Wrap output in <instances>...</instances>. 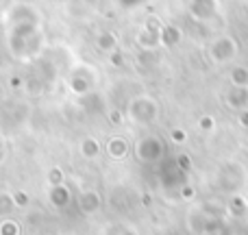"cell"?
Instances as JSON below:
<instances>
[{
	"instance_id": "cell-23",
	"label": "cell",
	"mask_w": 248,
	"mask_h": 235,
	"mask_svg": "<svg viewBox=\"0 0 248 235\" xmlns=\"http://www.w3.org/2000/svg\"><path fill=\"white\" fill-rule=\"evenodd\" d=\"M187 159H189L187 155H179V157H176V163H181V166L187 170V168H189V161H187Z\"/></svg>"
},
{
	"instance_id": "cell-24",
	"label": "cell",
	"mask_w": 248,
	"mask_h": 235,
	"mask_svg": "<svg viewBox=\"0 0 248 235\" xmlns=\"http://www.w3.org/2000/svg\"><path fill=\"white\" fill-rule=\"evenodd\" d=\"M240 124H242V126H248V109L240 111Z\"/></svg>"
},
{
	"instance_id": "cell-8",
	"label": "cell",
	"mask_w": 248,
	"mask_h": 235,
	"mask_svg": "<svg viewBox=\"0 0 248 235\" xmlns=\"http://www.w3.org/2000/svg\"><path fill=\"white\" fill-rule=\"evenodd\" d=\"M105 153H107L113 161H122V159L128 155V141L120 135L109 137L107 144H105Z\"/></svg>"
},
{
	"instance_id": "cell-19",
	"label": "cell",
	"mask_w": 248,
	"mask_h": 235,
	"mask_svg": "<svg viewBox=\"0 0 248 235\" xmlns=\"http://www.w3.org/2000/svg\"><path fill=\"white\" fill-rule=\"evenodd\" d=\"M13 201H16V207H20V209H24V207H29L31 198L26 192H13Z\"/></svg>"
},
{
	"instance_id": "cell-1",
	"label": "cell",
	"mask_w": 248,
	"mask_h": 235,
	"mask_svg": "<svg viewBox=\"0 0 248 235\" xmlns=\"http://www.w3.org/2000/svg\"><path fill=\"white\" fill-rule=\"evenodd\" d=\"M126 116L131 122L140 124V126H148L159 118V105L150 96H137V98H133L128 103Z\"/></svg>"
},
{
	"instance_id": "cell-5",
	"label": "cell",
	"mask_w": 248,
	"mask_h": 235,
	"mask_svg": "<svg viewBox=\"0 0 248 235\" xmlns=\"http://www.w3.org/2000/svg\"><path fill=\"white\" fill-rule=\"evenodd\" d=\"M224 105L235 111L248 109V85H231V90L224 94Z\"/></svg>"
},
{
	"instance_id": "cell-20",
	"label": "cell",
	"mask_w": 248,
	"mask_h": 235,
	"mask_svg": "<svg viewBox=\"0 0 248 235\" xmlns=\"http://www.w3.org/2000/svg\"><path fill=\"white\" fill-rule=\"evenodd\" d=\"M170 137H172V141H174V144H185V140H187V133H185L183 128H172Z\"/></svg>"
},
{
	"instance_id": "cell-9",
	"label": "cell",
	"mask_w": 248,
	"mask_h": 235,
	"mask_svg": "<svg viewBox=\"0 0 248 235\" xmlns=\"http://www.w3.org/2000/svg\"><path fill=\"white\" fill-rule=\"evenodd\" d=\"M78 150H81L83 159H96L100 153H103V146H100V141L96 140V137H83Z\"/></svg>"
},
{
	"instance_id": "cell-4",
	"label": "cell",
	"mask_w": 248,
	"mask_h": 235,
	"mask_svg": "<svg viewBox=\"0 0 248 235\" xmlns=\"http://www.w3.org/2000/svg\"><path fill=\"white\" fill-rule=\"evenodd\" d=\"M218 9H220L218 0H192L187 11H189V16H192L194 20L207 22V20H211V17L218 13Z\"/></svg>"
},
{
	"instance_id": "cell-15",
	"label": "cell",
	"mask_w": 248,
	"mask_h": 235,
	"mask_svg": "<svg viewBox=\"0 0 248 235\" xmlns=\"http://www.w3.org/2000/svg\"><path fill=\"white\" fill-rule=\"evenodd\" d=\"M70 90L78 96L87 94V92H90V81H85V78H81V77H72L70 78Z\"/></svg>"
},
{
	"instance_id": "cell-6",
	"label": "cell",
	"mask_w": 248,
	"mask_h": 235,
	"mask_svg": "<svg viewBox=\"0 0 248 235\" xmlns=\"http://www.w3.org/2000/svg\"><path fill=\"white\" fill-rule=\"evenodd\" d=\"M137 44H140L141 48H146V50H155L157 46H161V24L155 26L148 22V24L141 29Z\"/></svg>"
},
{
	"instance_id": "cell-7",
	"label": "cell",
	"mask_w": 248,
	"mask_h": 235,
	"mask_svg": "<svg viewBox=\"0 0 248 235\" xmlns=\"http://www.w3.org/2000/svg\"><path fill=\"white\" fill-rule=\"evenodd\" d=\"M100 207H103V198H100V194L96 192V189H85V192L78 196V209H81L83 214L92 216V214H96Z\"/></svg>"
},
{
	"instance_id": "cell-21",
	"label": "cell",
	"mask_w": 248,
	"mask_h": 235,
	"mask_svg": "<svg viewBox=\"0 0 248 235\" xmlns=\"http://www.w3.org/2000/svg\"><path fill=\"white\" fill-rule=\"evenodd\" d=\"M109 120H111L113 124H120L122 120H124V113L118 111V109H113V111H109Z\"/></svg>"
},
{
	"instance_id": "cell-2",
	"label": "cell",
	"mask_w": 248,
	"mask_h": 235,
	"mask_svg": "<svg viewBox=\"0 0 248 235\" xmlns=\"http://www.w3.org/2000/svg\"><path fill=\"white\" fill-rule=\"evenodd\" d=\"M207 52H209V59L214 61V63L222 65V63H229V61L235 59L237 52H240V44H237L235 37H231V35H218V37L209 44V50Z\"/></svg>"
},
{
	"instance_id": "cell-16",
	"label": "cell",
	"mask_w": 248,
	"mask_h": 235,
	"mask_svg": "<svg viewBox=\"0 0 248 235\" xmlns=\"http://www.w3.org/2000/svg\"><path fill=\"white\" fill-rule=\"evenodd\" d=\"M0 235H20V224L11 218L0 220Z\"/></svg>"
},
{
	"instance_id": "cell-10",
	"label": "cell",
	"mask_w": 248,
	"mask_h": 235,
	"mask_svg": "<svg viewBox=\"0 0 248 235\" xmlns=\"http://www.w3.org/2000/svg\"><path fill=\"white\" fill-rule=\"evenodd\" d=\"M70 189L63 185H55V188H50V203L52 207H57V209H63V207H68L70 203Z\"/></svg>"
},
{
	"instance_id": "cell-18",
	"label": "cell",
	"mask_w": 248,
	"mask_h": 235,
	"mask_svg": "<svg viewBox=\"0 0 248 235\" xmlns=\"http://www.w3.org/2000/svg\"><path fill=\"white\" fill-rule=\"evenodd\" d=\"M198 128H201L202 133H214L216 131L214 116H201V118H198Z\"/></svg>"
},
{
	"instance_id": "cell-11",
	"label": "cell",
	"mask_w": 248,
	"mask_h": 235,
	"mask_svg": "<svg viewBox=\"0 0 248 235\" xmlns=\"http://www.w3.org/2000/svg\"><path fill=\"white\" fill-rule=\"evenodd\" d=\"M179 42H181V31L176 29L174 24L161 26V46L172 48V46H176Z\"/></svg>"
},
{
	"instance_id": "cell-28",
	"label": "cell",
	"mask_w": 248,
	"mask_h": 235,
	"mask_svg": "<svg viewBox=\"0 0 248 235\" xmlns=\"http://www.w3.org/2000/svg\"><path fill=\"white\" fill-rule=\"evenodd\" d=\"M2 159H4V153H2V148H0V161H2Z\"/></svg>"
},
{
	"instance_id": "cell-3",
	"label": "cell",
	"mask_w": 248,
	"mask_h": 235,
	"mask_svg": "<svg viewBox=\"0 0 248 235\" xmlns=\"http://www.w3.org/2000/svg\"><path fill=\"white\" fill-rule=\"evenodd\" d=\"M163 155V141L161 137H155V135H146L141 137L140 141L135 144V157L144 163H153L157 159H161Z\"/></svg>"
},
{
	"instance_id": "cell-14",
	"label": "cell",
	"mask_w": 248,
	"mask_h": 235,
	"mask_svg": "<svg viewBox=\"0 0 248 235\" xmlns=\"http://www.w3.org/2000/svg\"><path fill=\"white\" fill-rule=\"evenodd\" d=\"M229 83L231 85H248V68L244 65H235L229 72Z\"/></svg>"
},
{
	"instance_id": "cell-25",
	"label": "cell",
	"mask_w": 248,
	"mask_h": 235,
	"mask_svg": "<svg viewBox=\"0 0 248 235\" xmlns=\"http://www.w3.org/2000/svg\"><path fill=\"white\" fill-rule=\"evenodd\" d=\"M11 85H13V87H17V85H22V81H20L17 77H13V78H11Z\"/></svg>"
},
{
	"instance_id": "cell-12",
	"label": "cell",
	"mask_w": 248,
	"mask_h": 235,
	"mask_svg": "<svg viewBox=\"0 0 248 235\" xmlns=\"http://www.w3.org/2000/svg\"><path fill=\"white\" fill-rule=\"evenodd\" d=\"M96 46H98V50L107 52V55H111V52L118 50V37L113 33H100L98 39H96Z\"/></svg>"
},
{
	"instance_id": "cell-17",
	"label": "cell",
	"mask_w": 248,
	"mask_h": 235,
	"mask_svg": "<svg viewBox=\"0 0 248 235\" xmlns=\"http://www.w3.org/2000/svg\"><path fill=\"white\" fill-rule=\"evenodd\" d=\"M65 183V174L61 168H50L48 170V185L55 188V185H63Z\"/></svg>"
},
{
	"instance_id": "cell-13",
	"label": "cell",
	"mask_w": 248,
	"mask_h": 235,
	"mask_svg": "<svg viewBox=\"0 0 248 235\" xmlns=\"http://www.w3.org/2000/svg\"><path fill=\"white\" fill-rule=\"evenodd\" d=\"M16 201H13V194L9 192H0V220L11 218V214L16 211Z\"/></svg>"
},
{
	"instance_id": "cell-26",
	"label": "cell",
	"mask_w": 248,
	"mask_h": 235,
	"mask_svg": "<svg viewBox=\"0 0 248 235\" xmlns=\"http://www.w3.org/2000/svg\"><path fill=\"white\" fill-rule=\"evenodd\" d=\"M120 235H137L135 231H133V229H122V233Z\"/></svg>"
},
{
	"instance_id": "cell-27",
	"label": "cell",
	"mask_w": 248,
	"mask_h": 235,
	"mask_svg": "<svg viewBox=\"0 0 248 235\" xmlns=\"http://www.w3.org/2000/svg\"><path fill=\"white\" fill-rule=\"evenodd\" d=\"M244 203H246V209H248V192L244 194Z\"/></svg>"
},
{
	"instance_id": "cell-22",
	"label": "cell",
	"mask_w": 248,
	"mask_h": 235,
	"mask_svg": "<svg viewBox=\"0 0 248 235\" xmlns=\"http://www.w3.org/2000/svg\"><path fill=\"white\" fill-rule=\"evenodd\" d=\"M194 194H196V192H194V188H192V185H185V188L181 189V196H183L185 201H189V198H194Z\"/></svg>"
}]
</instances>
